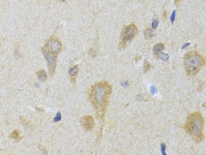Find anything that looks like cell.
I'll return each mask as SVG.
<instances>
[{"label": "cell", "instance_id": "cell-1", "mask_svg": "<svg viewBox=\"0 0 206 155\" xmlns=\"http://www.w3.org/2000/svg\"><path fill=\"white\" fill-rule=\"evenodd\" d=\"M113 92V87L106 81L98 82L92 85L89 92V99L94 109L96 110L97 118L104 125L105 117L106 113L109 98Z\"/></svg>", "mask_w": 206, "mask_h": 155}, {"label": "cell", "instance_id": "cell-2", "mask_svg": "<svg viewBox=\"0 0 206 155\" xmlns=\"http://www.w3.org/2000/svg\"><path fill=\"white\" fill-rule=\"evenodd\" d=\"M204 120L200 112L190 113L188 115L185 124V129L196 143H201L204 140Z\"/></svg>", "mask_w": 206, "mask_h": 155}, {"label": "cell", "instance_id": "cell-3", "mask_svg": "<svg viewBox=\"0 0 206 155\" xmlns=\"http://www.w3.org/2000/svg\"><path fill=\"white\" fill-rule=\"evenodd\" d=\"M183 64L188 75H196L205 65V59L197 51H189L185 54Z\"/></svg>", "mask_w": 206, "mask_h": 155}, {"label": "cell", "instance_id": "cell-4", "mask_svg": "<svg viewBox=\"0 0 206 155\" xmlns=\"http://www.w3.org/2000/svg\"><path fill=\"white\" fill-rule=\"evenodd\" d=\"M138 34V28L134 23L125 26L121 32V41L119 43V50L123 51L130 43L132 42Z\"/></svg>", "mask_w": 206, "mask_h": 155}, {"label": "cell", "instance_id": "cell-5", "mask_svg": "<svg viewBox=\"0 0 206 155\" xmlns=\"http://www.w3.org/2000/svg\"><path fill=\"white\" fill-rule=\"evenodd\" d=\"M43 47L56 55H58L63 49V45H62L61 41L55 36H50V38H48L45 41Z\"/></svg>", "mask_w": 206, "mask_h": 155}, {"label": "cell", "instance_id": "cell-6", "mask_svg": "<svg viewBox=\"0 0 206 155\" xmlns=\"http://www.w3.org/2000/svg\"><path fill=\"white\" fill-rule=\"evenodd\" d=\"M42 52H43V56H44L46 61H47V66H48V70H49L50 76H52L54 75L55 71H56V67H57V55L49 51L48 50H46L44 47L42 48Z\"/></svg>", "mask_w": 206, "mask_h": 155}, {"label": "cell", "instance_id": "cell-7", "mask_svg": "<svg viewBox=\"0 0 206 155\" xmlns=\"http://www.w3.org/2000/svg\"><path fill=\"white\" fill-rule=\"evenodd\" d=\"M81 124L87 131H90L95 128V120L91 115H85L81 118Z\"/></svg>", "mask_w": 206, "mask_h": 155}, {"label": "cell", "instance_id": "cell-8", "mask_svg": "<svg viewBox=\"0 0 206 155\" xmlns=\"http://www.w3.org/2000/svg\"><path fill=\"white\" fill-rule=\"evenodd\" d=\"M79 66L78 65H75L73 67H72L69 68L68 70V75H69V77H70V80H71L72 83H75L76 82V78L78 76L79 74Z\"/></svg>", "mask_w": 206, "mask_h": 155}, {"label": "cell", "instance_id": "cell-9", "mask_svg": "<svg viewBox=\"0 0 206 155\" xmlns=\"http://www.w3.org/2000/svg\"><path fill=\"white\" fill-rule=\"evenodd\" d=\"M164 49V44L163 43H156V45L154 46V48H153V53H154L155 57L157 58L158 54H159V53H161V52H162V51H163Z\"/></svg>", "mask_w": 206, "mask_h": 155}, {"label": "cell", "instance_id": "cell-10", "mask_svg": "<svg viewBox=\"0 0 206 155\" xmlns=\"http://www.w3.org/2000/svg\"><path fill=\"white\" fill-rule=\"evenodd\" d=\"M155 29L151 28V27H147V28L144 29V36L146 39H151L152 37H154L156 34L154 32Z\"/></svg>", "mask_w": 206, "mask_h": 155}, {"label": "cell", "instance_id": "cell-11", "mask_svg": "<svg viewBox=\"0 0 206 155\" xmlns=\"http://www.w3.org/2000/svg\"><path fill=\"white\" fill-rule=\"evenodd\" d=\"M36 75H37V77L39 79V81L40 82H45L46 80H47V74H46V72L43 70V69H41V70H39L37 73H36Z\"/></svg>", "mask_w": 206, "mask_h": 155}, {"label": "cell", "instance_id": "cell-12", "mask_svg": "<svg viewBox=\"0 0 206 155\" xmlns=\"http://www.w3.org/2000/svg\"><path fill=\"white\" fill-rule=\"evenodd\" d=\"M10 137H11L12 139H14V140L16 142H19L21 139H22V137H21V136H20V132H19V130H17V129H15V130H14V131L11 133Z\"/></svg>", "mask_w": 206, "mask_h": 155}, {"label": "cell", "instance_id": "cell-13", "mask_svg": "<svg viewBox=\"0 0 206 155\" xmlns=\"http://www.w3.org/2000/svg\"><path fill=\"white\" fill-rule=\"evenodd\" d=\"M21 120H22V122L23 123L24 127L26 128L27 129H29V128H32V125H31V123L29 122V120H25L24 118H21Z\"/></svg>", "mask_w": 206, "mask_h": 155}, {"label": "cell", "instance_id": "cell-14", "mask_svg": "<svg viewBox=\"0 0 206 155\" xmlns=\"http://www.w3.org/2000/svg\"><path fill=\"white\" fill-rule=\"evenodd\" d=\"M157 59H161V60H163V61H166V60H168L169 56H168V54H166V53H159L158 56H157Z\"/></svg>", "mask_w": 206, "mask_h": 155}, {"label": "cell", "instance_id": "cell-15", "mask_svg": "<svg viewBox=\"0 0 206 155\" xmlns=\"http://www.w3.org/2000/svg\"><path fill=\"white\" fill-rule=\"evenodd\" d=\"M150 69V64L149 63V61L147 59L144 60V67H143V72L146 73L147 71H149Z\"/></svg>", "mask_w": 206, "mask_h": 155}, {"label": "cell", "instance_id": "cell-16", "mask_svg": "<svg viewBox=\"0 0 206 155\" xmlns=\"http://www.w3.org/2000/svg\"><path fill=\"white\" fill-rule=\"evenodd\" d=\"M158 19L156 17V19H154L153 20V22H152V24H151V28H153V29H156L157 28V26H158Z\"/></svg>", "mask_w": 206, "mask_h": 155}, {"label": "cell", "instance_id": "cell-17", "mask_svg": "<svg viewBox=\"0 0 206 155\" xmlns=\"http://www.w3.org/2000/svg\"><path fill=\"white\" fill-rule=\"evenodd\" d=\"M61 120V113H57V116L55 117V119H54V122H57V121H59V120Z\"/></svg>", "mask_w": 206, "mask_h": 155}, {"label": "cell", "instance_id": "cell-18", "mask_svg": "<svg viewBox=\"0 0 206 155\" xmlns=\"http://www.w3.org/2000/svg\"><path fill=\"white\" fill-rule=\"evenodd\" d=\"M175 14H176V11H173L172 14V17H171V22L173 23L174 22V19H175Z\"/></svg>", "mask_w": 206, "mask_h": 155}, {"label": "cell", "instance_id": "cell-19", "mask_svg": "<svg viewBox=\"0 0 206 155\" xmlns=\"http://www.w3.org/2000/svg\"><path fill=\"white\" fill-rule=\"evenodd\" d=\"M165 146H166V145H165V144H164V143H162V144H161V149H162V153H163L164 155L166 154V153H165V152H164V151H165Z\"/></svg>", "mask_w": 206, "mask_h": 155}, {"label": "cell", "instance_id": "cell-20", "mask_svg": "<svg viewBox=\"0 0 206 155\" xmlns=\"http://www.w3.org/2000/svg\"><path fill=\"white\" fill-rule=\"evenodd\" d=\"M180 2H181V0H174V5H175L176 6H178L180 5Z\"/></svg>", "mask_w": 206, "mask_h": 155}, {"label": "cell", "instance_id": "cell-21", "mask_svg": "<svg viewBox=\"0 0 206 155\" xmlns=\"http://www.w3.org/2000/svg\"><path fill=\"white\" fill-rule=\"evenodd\" d=\"M140 59H141V55H140V54H137V55H136V57H135V61H138V60H139Z\"/></svg>", "mask_w": 206, "mask_h": 155}, {"label": "cell", "instance_id": "cell-22", "mask_svg": "<svg viewBox=\"0 0 206 155\" xmlns=\"http://www.w3.org/2000/svg\"><path fill=\"white\" fill-rule=\"evenodd\" d=\"M151 92H152V93H155V92H156V90L155 89V87H153V86L151 87Z\"/></svg>", "mask_w": 206, "mask_h": 155}, {"label": "cell", "instance_id": "cell-23", "mask_svg": "<svg viewBox=\"0 0 206 155\" xmlns=\"http://www.w3.org/2000/svg\"><path fill=\"white\" fill-rule=\"evenodd\" d=\"M122 84H123V86H128V82H125V83H122Z\"/></svg>", "mask_w": 206, "mask_h": 155}, {"label": "cell", "instance_id": "cell-24", "mask_svg": "<svg viewBox=\"0 0 206 155\" xmlns=\"http://www.w3.org/2000/svg\"><path fill=\"white\" fill-rule=\"evenodd\" d=\"M188 45H189V43H186L185 45H183V46H182V49H184V48H186V47H187V46H188Z\"/></svg>", "mask_w": 206, "mask_h": 155}, {"label": "cell", "instance_id": "cell-25", "mask_svg": "<svg viewBox=\"0 0 206 155\" xmlns=\"http://www.w3.org/2000/svg\"><path fill=\"white\" fill-rule=\"evenodd\" d=\"M59 1H65V0H59Z\"/></svg>", "mask_w": 206, "mask_h": 155}]
</instances>
